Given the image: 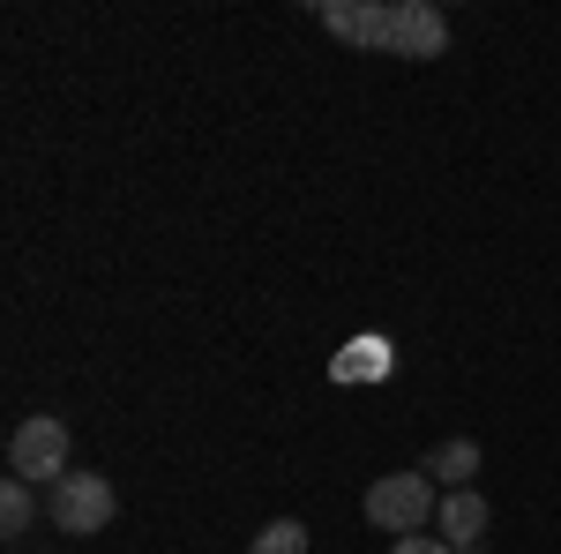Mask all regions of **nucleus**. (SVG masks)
Listing matches in <instances>:
<instances>
[{
	"instance_id": "20e7f679",
	"label": "nucleus",
	"mask_w": 561,
	"mask_h": 554,
	"mask_svg": "<svg viewBox=\"0 0 561 554\" xmlns=\"http://www.w3.org/2000/svg\"><path fill=\"white\" fill-rule=\"evenodd\" d=\"M8 465L15 479H68V420H53V412H31V420H15L8 434Z\"/></svg>"
},
{
	"instance_id": "39448f33",
	"label": "nucleus",
	"mask_w": 561,
	"mask_h": 554,
	"mask_svg": "<svg viewBox=\"0 0 561 554\" xmlns=\"http://www.w3.org/2000/svg\"><path fill=\"white\" fill-rule=\"evenodd\" d=\"M442 540L449 547H465V554H479V532H486V495H472V487H457V495H442Z\"/></svg>"
},
{
	"instance_id": "0eeeda50",
	"label": "nucleus",
	"mask_w": 561,
	"mask_h": 554,
	"mask_svg": "<svg viewBox=\"0 0 561 554\" xmlns=\"http://www.w3.org/2000/svg\"><path fill=\"white\" fill-rule=\"evenodd\" d=\"M31 524H38V495H31V479H8V487H0V532L23 540Z\"/></svg>"
},
{
	"instance_id": "9d476101",
	"label": "nucleus",
	"mask_w": 561,
	"mask_h": 554,
	"mask_svg": "<svg viewBox=\"0 0 561 554\" xmlns=\"http://www.w3.org/2000/svg\"><path fill=\"white\" fill-rule=\"evenodd\" d=\"M389 554H457V547H449V540H420V532H412V540H397Z\"/></svg>"
},
{
	"instance_id": "423d86ee",
	"label": "nucleus",
	"mask_w": 561,
	"mask_h": 554,
	"mask_svg": "<svg viewBox=\"0 0 561 554\" xmlns=\"http://www.w3.org/2000/svg\"><path fill=\"white\" fill-rule=\"evenodd\" d=\"M479 472V442L472 434H449V442H434V457H427V479H449V495L465 487Z\"/></svg>"
},
{
	"instance_id": "f257e3e1",
	"label": "nucleus",
	"mask_w": 561,
	"mask_h": 554,
	"mask_svg": "<svg viewBox=\"0 0 561 554\" xmlns=\"http://www.w3.org/2000/svg\"><path fill=\"white\" fill-rule=\"evenodd\" d=\"M314 23L345 45L389 53V60H442L449 53V15L434 0H314Z\"/></svg>"
},
{
	"instance_id": "6e6552de",
	"label": "nucleus",
	"mask_w": 561,
	"mask_h": 554,
	"mask_svg": "<svg viewBox=\"0 0 561 554\" xmlns=\"http://www.w3.org/2000/svg\"><path fill=\"white\" fill-rule=\"evenodd\" d=\"M382 375H389V344L382 338L352 344L345 360H337V383H382Z\"/></svg>"
},
{
	"instance_id": "f03ea898",
	"label": "nucleus",
	"mask_w": 561,
	"mask_h": 554,
	"mask_svg": "<svg viewBox=\"0 0 561 554\" xmlns=\"http://www.w3.org/2000/svg\"><path fill=\"white\" fill-rule=\"evenodd\" d=\"M113 510H121V502H113V479H105V472H68V479L45 487V517H53V532H68V540L105 532Z\"/></svg>"
},
{
	"instance_id": "1a4fd4ad",
	"label": "nucleus",
	"mask_w": 561,
	"mask_h": 554,
	"mask_svg": "<svg viewBox=\"0 0 561 554\" xmlns=\"http://www.w3.org/2000/svg\"><path fill=\"white\" fill-rule=\"evenodd\" d=\"M248 554H307V524L300 517H277V524H262L248 540Z\"/></svg>"
},
{
	"instance_id": "7ed1b4c3",
	"label": "nucleus",
	"mask_w": 561,
	"mask_h": 554,
	"mask_svg": "<svg viewBox=\"0 0 561 554\" xmlns=\"http://www.w3.org/2000/svg\"><path fill=\"white\" fill-rule=\"evenodd\" d=\"M434 510H442V495H434L427 472H389V479L367 487V524H382L389 540H412Z\"/></svg>"
}]
</instances>
